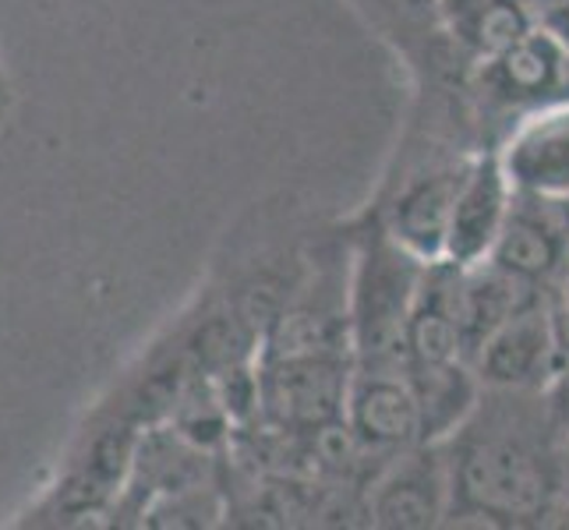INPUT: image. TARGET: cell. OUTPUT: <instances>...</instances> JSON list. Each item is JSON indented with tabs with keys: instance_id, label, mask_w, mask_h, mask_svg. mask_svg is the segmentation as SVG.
<instances>
[{
	"instance_id": "obj_8",
	"label": "cell",
	"mask_w": 569,
	"mask_h": 530,
	"mask_svg": "<svg viewBox=\"0 0 569 530\" xmlns=\"http://www.w3.org/2000/svg\"><path fill=\"white\" fill-rule=\"evenodd\" d=\"M343 421L365 449L389 460L403 449L425 442L421 407L403 368L355 364L347 386Z\"/></svg>"
},
{
	"instance_id": "obj_10",
	"label": "cell",
	"mask_w": 569,
	"mask_h": 530,
	"mask_svg": "<svg viewBox=\"0 0 569 530\" xmlns=\"http://www.w3.org/2000/svg\"><path fill=\"white\" fill-rule=\"evenodd\" d=\"M470 368L485 389H545L559 368L545 298L509 316L470 358Z\"/></svg>"
},
{
	"instance_id": "obj_12",
	"label": "cell",
	"mask_w": 569,
	"mask_h": 530,
	"mask_svg": "<svg viewBox=\"0 0 569 530\" xmlns=\"http://www.w3.org/2000/svg\"><path fill=\"white\" fill-rule=\"evenodd\" d=\"M457 262H428L407 319L403 364H457L467 361L457 311Z\"/></svg>"
},
{
	"instance_id": "obj_3",
	"label": "cell",
	"mask_w": 569,
	"mask_h": 530,
	"mask_svg": "<svg viewBox=\"0 0 569 530\" xmlns=\"http://www.w3.org/2000/svg\"><path fill=\"white\" fill-rule=\"evenodd\" d=\"M569 47L538 22L513 47L470 68L467 92L485 149H499L517 121L556 100H566Z\"/></svg>"
},
{
	"instance_id": "obj_6",
	"label": "cell",
	"mask_w": 569,
	"mask_h": 530,
	"mask_svg": "<svg viewBox=\"0 0 569 530\" xmlns=\"http://www.w3.org/2000/svg\"><path fill=\"white\" fill-rule=\"evenodd\" d=\"M449 463L439 442L389 457L365 488V523L382 530H431L449 523Z\"/></svg>"
},
{
	"instance_id": "obj_5",
	"label": "cell",
	"mask_w": 569,
	"mask_h": 530,
	"mask_svg": "<svg viewBox=\"0 0 569 530\" xmlns=\"http://www.w3.org/2000/svg\"><path fill=\"white\" fill-rule=\"evenodd\" d=\"M350 4L403 61L407 74L415 78V92L467 86L475 64L463 61V53L449 43L439 0H350Z\"/></svg>"
},
{
	"instance_id": "obj_7",
	"label": "cell",
	"mask_w": 569,
	"mask_h": 530,
	"mask_svg": "<svg viewBox=\"0 0 569 530\" xmlns=\"http://www.w3.org/2000/svg\"><path fill=\"white\" fill-rule=\"evenodd\" d=\"M488 262L538 293L552 290L569 272V223L559 199L517 191Z\"/></svg>"
},
{
	"instance_id": "obj_13",
	"label": "cell",
	"mask_w": 569,
	"mask_h": 530,
	"mask_svg": "<svg viewBox=\"0 0 569 530\" xmlns=\"http://www.w3.org/2000/svg\"><path fill=\"white\" fill-rule=\"evenodd\" d=\"M439 8L449 43L470 64L502 53L541 22L527 0H439Z\"/></svg>"
},
{
	"instance_id": "obj_20",
	"label": "cell",
	"mask_w": 569,
	"mask_h": 530,
	"mask_svg": "<svg viewBox=\"0 0 569 530\" xmlns=\"http://www.w3.org/2000/svg\"><path fill=\"white\" fill-rule=\"evenodd\" d=\"M535 11H538V18H545V14H552V11H559V8H566L569 0H527Z\"/></svg>"
},
{
	"instance_id": "obj_15",
	"label": "cell",
	"mask_w": 569,
	"mask_h": 530,
	"mask_svg": "<svg viewBox=\"0 0 569 530\" xmlns=\"http://www.w3.org/2000/svg\"><path fill=\"white\" fill-rule=\"evenodd\" d=\"M415 397L421 407V431L425 442H446L453 431L470 418L478 397L481 379L467 361L457 364H403Z\"/></svg>"
},
{
	"instance_id": "obj_11",
	"label": "cell",
	"mask_w": 569,
	"mask_h": 530,
	"mask_svg": "<svg viewBox=\"0 0 569 530\" xmlns=\"http://www.w3.org/2000/svg\"><path fill=\"white\" fill-rule=\"evenodd\" d=\"M499 160L517 191L541 199L569 194V100H556L513 124L499 146Z\"/></svg>"
},
{
	"instance_id": "obj_9",
	"label": "cell",
	"mask_w": 569,
	"mask_h": 530,
	"mask_svg": "<svg viewBox=\"0 0 569 530\" xmlns=\"http://www.w3.org/2000/svg\"><path fill=\"white\" fill-rule=\"evenodd\" d=\"M513 181L499 160V149H481L467 160L460 177L453 216L446 233V262L478 266L492 254L499 233L506 227L509 206H513Z\"/></svg>"
},
{
	"instance_id": "obj_18",
	"label": "cell",
	"mask_w": 569,
	"mask_h": 530,
	"mask_svg": "<svg viewBox=\"0 0 569 530\" xmlns=\"http://www.w3.org/2000/svg\"><path fill=\"white\" fill-rule=\"evenodd\" d=\"M556 474H559V499L569 502V428L559 431L556 442Z\"/></svg>"
},
{
	"instance_id": "obj_2",
	"label": "cell",
	"mask_w": 569,
	"mask_h": 530,
	"mask_svg": "<svg viewBox=\"0 0 569 530\" xmlns=\"http://www.w3.org/2000/svg\"><path fill=\"white\" fill-rule=\"evenodd\" d=\"M425 266L365 209L350 227V350L355 364L403 368L407 319Z\"/></svg>"
},
{
	"instance_id": "obj_17",
	"label": "cell",
	"mask_w": 569,
	"mask_h": 530,
	"mask_svg": "<svg viewBox=\"0 0 569 530\" xmlns=\"http://www.w3.org/2000/svg\"><path fill=\"white\" fill-rule=\"evenodd\" d=\"M545 407H548V418H552L556 431L569 428V361L556 368V376L548 379V386L541 389Z\"/></svg>"
},
{
	"instance_id": "obj_21",
	"label": "cell",
	"mask_w": 569,
	"mask_h": 530,
	"mask_svg": "<svg viewBox=\"0 0 569 530\" xmlns=\"http://www.w3.org/2000/svg\"><path fill=\"white\" fill-rule=\"evenodd\" d=\"M559 206H562V216H566V223H569V194H566V199H559Z\"/></svg>"
},
{
	"instance_id": "obj_1",
	"label": "cell",
	"mask_w": 569,
	"mask_h": 530,
	"mask_svg": "<svg viewBox=\"0 0 569 530\" xmlns=\"http://www.w3.org/2000/svg\"><path fill=\"white\" fill-rule=\"evenodd\" d=\"M559 431L541 389H485L470 418L442 446L449 463V520L541 527L559 506Z\"/></svg>"
},
{
	"instance_id": "obj_14",
	"label": "cell",
	"mask_w": 569,
	"mask_h": 530,
	"mask_svg": "<svg viewBox=\"0 0 569 530\" xmlns=\"http://www.w3.org/2000/svg\"><path fill=\"white\" fill-rule=\"evenodd\" d=\"M538 298H545V293L523 287L520 280H513L509 272H502L488 259L478 266H460V272H457V311H460L467 364L481 350V343L492 337L509 316H517L523 304H531Z\"/></svg>"
},
{
	"instance_id": "obj_19",
	"label": "cell",
	"mask_w": 569,
	"mask_h": 530,
	"mask_svg": "<svg viewBox=\"0 0 569 530\" xmlns=\"http://www.w3.org/2000/svg\"><path fill=\"white\" fill-rule=\"evenodd\" d=\"M541 22H545L548 29H552V32L562 39V43L569 47V4H566V8H559V11H552V14H545Z\"/></svg>"
},
{
	"instance_id": "obj_22",
	"label": "cell",
	"mask_w": 569,
	"mask_h": 530,
	"mask_svg": "<svg viewBox=\"0 0 569 530\" xmlns=\"http://www.w3.org/2000/svg\"><path fill=\"white\" fill-rule=\"evenodd\" d=\"M566 100H569V64H566Z\"/></svg>"
},
{
	"instance_id": "obj_4",
	"label": "cell",
	"mask_w": 569,
	"mask_h": 530,
	"mask_svg": "<svg viewBox=\"0 0 569 530\" xmlns=\"http://www.w3.org/2000/svg\"><path fill=\"white\" fill-rule=\"evenodd\" d=\"M355 353H262L259 410L280 431H316L343 418Z\"/></svg>"
},
{
	"instance_id": "obj_16",
	"label": "cell",
	"mask_w": 569,
	"mask_h": 530,
	"mask_svg": "<svg viewBox=\"0 0 569 530\" xmlns=\"http://www.w3.org/2000/svg\"><path fill=\"white\" fill-rule=\"evenodd\" d=\"M545 308H548V326H552L559 364H566L569 361V272L545 293Z\"/></svg>"
}]
</instances>
